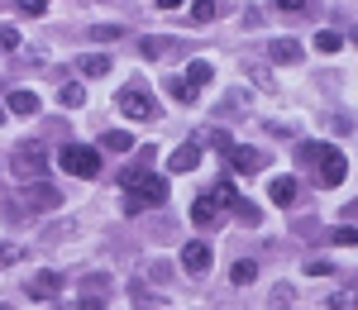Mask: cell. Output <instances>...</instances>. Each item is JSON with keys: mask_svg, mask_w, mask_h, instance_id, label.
Wrapping results in <instances>:
<instances>
[{"mask_svg": "<svg viewBox=\"0 0 358 310\" xmlns=\"http://www.w3.org/2000/svg\"><path fill=\"white\" fill-rule=\"evenodd\" d=\"M215 215H220V205H215V200H210V196H196V205H192V220H196V225H201V229L215 225Z\"/></svg>", "mask_w": 358, "mask_h": 310, "instance_id": "cell-12", "label": "cell"}, {"mask_svg": "<svg viewBox=\"0 0 358 310\" xmlns=\"http://www.w3.org/2000/svg\"><path fill=\"white\" fill-rule=\"evenodd\" d=\"M206 196L215 200V205H220V210H229V205H234V182H229V177H220V182H215V186H210V191H206Z\"/></svg>", "mask_w": 358, "mask_h": 310, "instance_id": "cell-15", "label": "cell"}, {"mask_svg": "<svg viewBox=\"0 0 358 310\" xmlns=\"http://www.w3.org/2000/svg\"><path fill=\"white\" fill-rule=\"evenodd\" d=\"M10 115H38V96L34 91H10Z\"/></svg>", "mask_w": 358, "mask_h": 310, "instance_id": "cell-14", "label": "cell"}, {"mask_svg": "<svg viewBox=\"0 0 358 310\" xmlns=\"http://www.w3.org/2000/svg\"><path fill=\"white\" fill-rule=\"evenodd\" d=\"M0 48H20V34L10 24H0Z\"/></svg>", "mask_w": 358, "mask_h": 310, "instance_id": "cell-27", "label": "cell"}, {"mask_svg": "<svg viewBox=\"0 0 358 310\" xmlns=\"http://www.w3.org/2000/svg\"><path fill=\"white\" fill-rule=\"evenodd\" d=\"M229 277H234V286H248V282H253V277H258V263H248V258H239Z\"/></svg>", "mask_w": 358, "mask_h": 310, "instance_id": "cell-21", "label": "cell"}, {"mask_svg": "<svg viewBox=\"0 0 358 310\" xmlns=\"http://www.w3.org/2000/svg\"><path fill=\"white\" fill-rule=\"evenodd\" d=\"M15 172H20V177H38V172H43V143L29 139L24 148H20V158H15Z\"/></svg>", "mask_w": 358, "mask_h": 310, "instance_id": "cell-4", "label": "cell"}, {"mask_svg": "<svg viewBox=\"0 0 358 310\" xmlns=\"http://www.w3.org/2000/svg\"><path fill=\"white\" fill-rule=\"evenodd\" d=\"M0 310H10V306H0Z\"/></svg>", "mask_w": 358, "mask_h": 310, "instance_id": "cell-35", "label": "cell"}, {"mask_svg": "<svg viewBox=\"0 0 358 310\" xmlns=\"http://www.w3.org/2000/svg\"><path fill=\"white\" fill-rule=\"evenodd\" d=\"M167 96H172L177 105H192V101H196V86L187 82V77H172V82H167Z\"/></svg>", "mask_w": 358, "mask_h": 310, "instance_id": "cell-17", "label": "cell"}, {"mask_svg": "<svg viewBox=\"0 0 358 310\" xmlns=\"http://www.w3.org/2000/svg\"><path fill=\"white\" fill-rule=\"evenodd\" d=\"M315 48H320V53H339V48H344V34H334V29H320V34H315Z\"/></svg>", "mask_w": 358, "mask_h": 310, "instance_id": "cell-20", "label": "cell"}, {"mask_svg": "<svg viewBox=\"0 0 358 310\" xmlns=\"http://www.w3.org/2000/svg\"><path fill=\"white\" fill-rule=\"evenodd\" d=\"M229 158H234V172H263L268 168V158H263L258 148H244V143H234Z\"/></svg>", "mask_w": 358, "mask_h": 310, "instance_id": "cell-6", "label": "cell"}, {"mask_svg": "<svg viewBox=\"0 0 358 310\" xmlns=\"http://www.w3.org/2000/svg\"><path fill=\"white\" fill-rule=\"evenodd\" d=\"M182 77H187V82H192L196 91H201V86H206L210 77H215V67H210L206 57H196V62H187V72H182Z\"/></svg>", "mask_w": 358, "mask_h": 310, "instance_id": "cell-13", "label": "cell"}, {"mask_svg": "<svg viewBox=\"0 0 358 310\" xmlns=\"http://www.w3.org/2000/svg\"><path fill=\"white\" fill-rule=\"evenodd\" d=\"M273 62H292V67H296V62H301V43H287V38L273 43Z\"/></svg>", "mask_w": 358, "mask_h": 310, "instance_id": "cell-19", "label": "cell"}, {"mask_svg": "<svg viewBox=\"0 0 358 310\" xmlns=\"http://www.w3.org/2000/svg\"><path fill=\"white\" fill-rule=\"evenodd\" d=\"M277 10H287V15H301L306 0H277Z\"/></svg>", "mask_w": 358, "mask_h": 310, "instance_id": "cell-33", "label": "cell"}, {"mask_svg": "<svg viewBox=\"0 0 358 310\" xmlns=\"http://www.w3.org/2000/svg\"><path fill=\"white\" fill-rule=\"evenodd\" d=\"M182 267H187V272H206V267H210V249H206L201 239H192V244L182 249Z\"/></svg>", "mask_w": 358, "mask_h": 310, "instance_id": "cell-9", "label": "cell"}, {"mask_svg": "<svg viewBox=\"0 0 358 310\" xmlns=\"http://www.w3.org/2000/svg\"><path fill=\"white\" fill-rule=\"evenodd\" d=\"M229 210H234V215H239V220H244V225H258V210H253V205H248V200H234V205H229Z\"/></svg>", "mask_w": 358, "mask_h": 310, "instance_id": "cell-24", "label": "cell"}, {"mask_svg": "<svg viewBox=\"0 0 358 310\" xmlns=\"http://www.w3.org/2000/svg\"><path fill=\"white\" fill-rule=\"evenodd\" d=\"M120 186L124 191H138V200H148V205H163L167 200V182L163 177H148L143 168H124L120 172Z\"/></svg>", "mask_w": 358, "mask_h": 310, "instance_id": "cell-2", "label": "cell"}, {"mask_svg": "<svg viewBox=\"0 0 358 310\" xmlns=\"http://www.w3.org/2000/svg\"><path fill=\"white\" fill-rule=\"evenodd\" d=\"M301 153H306V158H310V163H320V158H325V153H330V148H325V143H306Z\"/></svg>", "mask_w": 358, "mask_h": 310, "instance_id": "cell-28", "label": "cell"}, {"mask_svg": "<svg viewBox=\"0 0 358 310\" xmlns=\"http://www.w3.org/2000/svg\"><path fill=\"white\" fill-rule=\"evenodd\" d=\"M77 67H82V77H106V72H110V57L106 53H86Z\"/></svg>", "mask_w": 358, "mask_h": 310, "instance_id": "cell-16", "label": "cell"}, {"mask_svg": "<svg viewBox=\"0 0 358 310\" xmlns=\"http://www.w3.org/2000/svg\"><path fill=\"white\" fill-rule=\"evenodd\" d=\"M24 291H29V296H38V301H48V296L62 291V272H38V277H29Z\"/></svg>", "mask_w": 358, "mask_h": 310, "instance_id": "cell-7", "label": "cell"}, {"mask_svg": "<svg viewBox=\"0 0 358 310\" xmlns=\"http://www.w3.org/2000/svg\"><path fill=\"white\" fill-rule=\"evenodd\" d=\"M306 272H310V277H330L334 267H330V263H320V258H315V263H306Z\"/></svg>", "mask_w": 358, "mask_h": 310, "instance_id": "cell-29", "label": "cell"}, {"mask_svg": "<svg viewBox=\"0 0 358 310\" xmlns=\"http://www.w3.org/2000/svg\"><path fill=\"white\" fill-rule=\"evenodd\" d=\"M192 20H196V24L215 20V0H192Z\"/></svg>", "mask_w": 358, "mask_h": 310, "instance_id": "cell-23", "label": "cell"}, {"mask_svg": "<svg viewBox=\"0 0 358 310\" xmlns=\"http://www.w3.org/2000/svg\"><path fill=\"white\" fill-rule=\"evenodd\" d=\"M334 244L354 249V244H358V229H354V225H339V229H334Z\"/></svg>", "mask_w": 358, "mask_h": 310, "instance_id": "cell-25", "label": "cell"}, {"mask_svg": "<svg viewBox=\"0 0 358 310\" xmlns=\"http://www.w3.org/2000/svg\"><path fill=\"white\" fill-rule=\"evenodd\" d=\"M296 191H301V186H296V177H273V186H268V196H273L277 205H292Z\"/></svg>", "mask_w": 358, "mask_h": 310, "instance_id": "cell-11", "label": "cell"}, {"mask_svg": "<svg viewBox=\"0 0 358 310\" xmlns=\"http://www.w3.org/2000/svg\"><path fill=\"white\" fill-rule=\"evenodd\" d=\"M101 148H106V153H129L134 139H129L124 129H110V134H101Z\"/></svg>", "mask_w": 358, "mask_h": 310, "instance_id": "cell-18", "label": "cell"}, {"mask_svg": "<svg viewBox=\"0 0 358 310\" xmlns=\"http://www.w3.org/2000/svg\"><path fill=\"white\" fill-rule=\"evenodd\" d=\"M20 10H24L29 20H38V15H43V10H48V0H20Z\"/></svg>", "mask_w": 358, "mask_h": 310, "instance_id": "cell-26", "label": "cell"}, {"mask_svg": "<svg viewBox=\"0 0 358 310\" xmlns=\"http://www.w3.org/2000/svg\"><path fill=\"white\" fill-rule=\"evenodd\" d=\"M153 5H158V10H177L182 0H153Z\"/></svg>", "mask_w": 358, "mask_h": 310, "instance_id": "cell-34", "label": "cell"}, {"mask_svg": "<svg viewBox=\"0 0 358 310\" xmlns=\"http://www.w3.org/2000/svg\"><path fill=\"white\" fill-rule=\"evenodd\" d=\"M344 177H349V163H344V153H325V158H320V182H325V186H339V182H344Z\"/></svg>", "mask_w": 358, "mask_h": 310, "instance_id": "cell-5", "label": "cell"}, {"mask_svg": "<svg viewBox=\"0 0 358 310\" xmlns=\"http://www.w3.org/2000/svg\"><path fill=\"white\" fill-rule=\"evenodd\" d=\"M24 205H29V210H53L57 191L48 186V182H34V186H24Z\"/></svg>", "mask_w": 358, "mask_h": 310, "instance_id": "cell-8", "label": "cell"}, {"mask_svg": "<svg viewBox=\"0 0 358 310\" xmlns=\"http://www.w3.org/2000/svg\"><path fill=\"white\" fill-rule=\"evenodd\" d=\"M57 101H62L67 110H77V105H86V91H82L77 82H72V86H62V91H57Z\"/></svg>", "mask_w": 358, "mask_h": 310, "instance_id": "cell-22", "label": "cell"}, {"mask_svg": "<svg viewBox=\"0 0 358 310\" xmlns=\"http://www.w3.org/2000/svg\"><path fill=\"white\" fill-rule=\"evenodd\" d=\"M82 310H106V301H101L96 291H86V296H82Z\"/></svg>", "mask_w": 358, "mask_h": 310, "instance_id": "cell-31", "label": "cell"}, {"mask_svg": "<svg viewBox=\"0 0 358 310\" xmlns=\"http://www.w3.org/2000/svg\"><path fill=\"white\" fill-rule=\"evenodd\" d=\"M120 110L129 115V119H153V115H158V105H153V96H148V91L124 86V91H120Z\"/></svg>", "mask_w": 358, "mask_h": 310, "instance_id": "cell-3", "label": "cell"}, {"mask_svg": "<svg viewBox=\"0 0 358 310\" xmlns=\"http://www.w3.org/2000/svg\"><path fill=\"white\" fill-rule=\"evenodd\" d=\"M57 168L72 172V177H101V148H86V143H62V153H57Z\"/></svg>", "mask_w": 358, "mask_h": 310, "instance_id": "cell-1", "label": "cell"}, {"mask_svg": "<svg viewBox=\"0 0 358 310\" xmlns=\"http://www.w3.org/2000/svg\"><path fill=\"white\" fill-rule=\"evenodd\" d=\"M120 34H124L120 24H101V29H96V43H101V38H120Z\"/></svg>", "mask_w": 358, "mask_h": 310, "instance_id": "cell-30", "label": "cell"}, {"mask_svg": "<svg viewBox=\"0 0 358 310\" xmlns=\"http://www.w3.org/2000/svg\"><path fill=\"white\" fill-rule=\"evenodd\" d=\"M210 143H215V148H220V153H229V148H234V143H229V134H224V129H215V134H210Z\"/></svg>", "mask_w": 358, "mask_h": 310, "instance_id": "cell-32", "label": "cell"}, {"mask_svg": "<svg viewBox=\"0 0 358 310\" xmlns=\"http://www.w3.org/2000/svg\"><path fill=\"white\" fill-rule=\"evenodd\" d=\"M196 163H201V148H196V143H182V148L167 158V168H172V172H196Z\"/></svg>", "mask_w": 358, "mask_h": 310, "instance_id": "cell-10", "label": "cell"}]
</instances>
